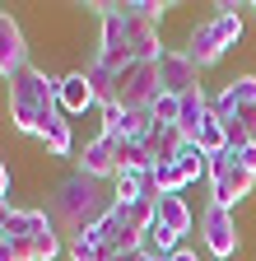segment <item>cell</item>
<instances>
[{
    "mask_svg": "<svg viewBox=\"0 0 256 261\" xmlns=\"http://www.w3.org/2000/svg\"><path fill=\"white\" fill-rule=\"evenodd\" d=\"M154 224H163L168 233H191V205L182 201V196H158V219Z\"/></svg>",
    "mask_w": 256,
    "mask_h": 261,
    "instance_id": "17",
    "label": "cell"
},
{
    "mask_svg": "<svg viewBox=\"0 0 256 261\" xmlns=\"http://www.w3.org/2000/svg\"><path fill=\"white\" fill-rule=\"evenodd\" d=\"M163 93V75H158V61H135L117 75V108L135 112V108H154V98Z\"/></svg>",
    "mask_w": 256,
    "mask_h": 261,
    "instance_id": "6",
    "label": "cell"
},
{
    "mask_svg": "<svg viewBox=\"0 0 256 261\" xmlns=\"http://www.w3.org/2000/svg\"><path fill=\"white\" fill-rule=\"evenodd\" d=\"M196 145H201V149H205L210 159H214V154H223V149H229V130H223V121H219L214 112H210V121H205V126L196 130Z\"/></svg>",
    "mask_w": 256,
    "mask_h": 261,
    "instance_id": "24",
    "label": "cell"
},
{
    "mask_svg": "<svg viewBox=\"0 0 256 261\" xmlns=\"http://www.w3.org/2000/svg\"><path fill=\"white\" fill-rule=\"evenodd\" d=\"M233 163H238V168H247V173H256V145H242V149H233Z\"/></svg>",
    "mask_w": 256,
    "mask_h": 261,
    "instance_id": "28",
    "label": "cell"
},
{
    "mask_svg": "<svg viewBox=\"0 0 256 261\" xmlns=\"http://www.w3.org/2000/svg\"><path fill=\"white\" fill-rule=\"evenodd\" d=\"M93 103H98V98H93V84H89L84 70L61 75V112H66V117H79V112H89Z\"/></svg>",
    "mask_w": 256,
    "mask_h": 261,
    "instance_id": "12",
    "label": "cell"
},
{
    "mask_svg": "<svg viewBox=\"0 0 256 261\" xmlns=\"http://www.w3.org/2000/svg\"><path fill=\"white\" fill-rule=\"evenodd\" d=\"M205 177H210V205H223V210H233L238 201H247L251 187H256V173L238 168V163H233V149L214 154Z\"/></svg>",
    "mask_w": 256,
    "mask_h": 261,
    "instance_id": "5",
    "label": "cell"
},
{
    "mask_svg": "<svg viewBox=\"0 0 256 261\" xmlns=\"http://www.w3.org/2000/svg\"><path fill=\"white\" fill-rule=\"evenodd\" d=\"M66 252H70V261H112V252L98 247L93 238H75V243H66Z\"/></svg>",
    "mask_w": 256,
    "mask_h": 261,
    "instance_id": "26",
    "label": "cell"
},
{
    "mask_svg": "<svg viewBox=\"0 0 256 261\" xmlns=\"http://www.w3.org/2000/svg\"><path fill=\"white\" fill-rule=\"evenodd\" d=\"M182 187H191V182L182 177L177 163H163V168H154V173H149V196H177Z\"/></svg>",
    "mask_w": 256,
    "mask_h": 261,
    "instance_id": "23",
    "label": "cell"
},
{
    "mask_svg": "<svg viewBox=\"0 0 256 261\" xmlns=\"http://www.w3.org/2000/svg\"><path fill=\"white\" fill-rule=\"evenodd\" d=\"M158 75H163V93H191V89H201V70H196V61H191L186 51H168L163 61H158Z\"/></svg>",
    "mask_w": 256,
    "mask_h": 261,
    "instance_id": "9",
    "label": "cell"
},
{
    "mask_svg": "<svg viewBox=\"0 0 256 261\" xmlns=\"http://www.w3.org/2000/svg\"><path fill=\"white\" fill-rule=\"evenodd\" d=\"M214 98L205 93V89H191V93H182V112H177V130H182V140H196V130L210 121V108Z\"/></svg>",
    "mask_w": 256,
    "mask_h": 261,
    "instance_id": "11",
    "label": "cell"
},
{
    "mask_svg": "<svg viewBox=\"0 0 256 261\" xmlns=\"http://www.w3.org/2000/svg\"><path fill=\"white\" fill-rule=\"evenodd\" d=\"M93 14H98L103 23V38H98V65H107L112 75H121L126 65H135V51H131V33H126V14L121 5H93Z\"/></svg>",
    "mask_w": 256,
    "mask_h": 261,
    "instance_id": "4",
    "label": "cell"
},
{
    "mask_svg": "<svg viewBox=\"0 0 256 261\" xmlns=\"http://www.w3.org/2000/svg\"><path fill=\"white\" fill-rule=\"evenodd\" d=\"M201 233H205V252L219 256V261H229L238 252V224H233V210H223V205H205L201 215Z\"/></svg>",
    "mask_w": 256,
    "mask_h": 261,
    "instance_id": "7",
    "label": "cell"
},
{
    "mask_svg": "<svg viewBox=\"0 0 256 261\" xmlns=\"http://www.w3.org/2000/svg\"><path fill=\"white\" fill-rule=\"evenodd\" d=\"M149 112H154V121H158V126H177V112H182V98H177V93H158Z\"/></svg>",
    "mask_w": 256,
    "mask_h": 261,
    "instance_id": "25",
    "label": "cell"
},
{
    "mask_svg": "<svg viewBox=\"0 0 256 261\" xmlns=\"http://www.w3.org/2000/svg\"><path fill=\"white\" fill-rule=\"evenodd\" d=\"M117 163H121V173H154L145 140H117Z\"/></svg>",
    "mask_w": 256,
    "mask_h": 261,
    "instance_id": "20",
    "label": "cell"
},
{
    "mask_svg": "<svg viewBox=\"0 0 256 261\" xmlns=\"http://www.w3.org/2000/svg\"><path fill=\"white\" fill-rule=\"evenodd\" d=\"M210 28H214V38H219V47L229 51L238 38H242V14H238V5H229V0H223L219 5V14L210 19Z\"/></svg>",
    "mask_w": 256,
    "mask_h": 261,
    "instance_id": "18",
    "label": "cell"
},
{
    "mask_svg": "<svg viewBox=\"0 0 256 261\" xmlns=\"http://www.w3.org/2000/svg\"><path fill=\"white\" fill-rule=\"evenodd\" d=\"M51 112H61V80L23 65V70L10 80V121H14V130L38 136L42 117H51Z\"/></svg>",
    "mask_w": 256,
    "mask_h": 261,
    "instance_id": "2",
    "label": "cell"
},
{
    "mask_svg": "<svg viewBox=\"0 0 256 261\" xmlns=\"http://www.w3.org/2000/svg\"><path fill=\"white\" fill-rule=\"evenodd\" d=\"M247 10H256V5H247Z\"/></svg>",
    "mask_w": 256,
    "mask_h": 261,
    "instance_id": "33",
    "label": "cell"
},
{
    "mask_svg": "<svg viewBox=\"0 0 256 261\" xmlns=\"http://www.w3.org/2000/svg\"><path fill=\"white\" fill-rule=\"evenodd\" d=\"M79 173L98 177V182H112V177L121 173V163H117V140H107V136L89 140L84 154H79Z\"/></svg>",
    "mask_w": 256,
    "mask_h": 261,
    "instance_id": "10",
    "label": "cell"
},
{
    "mask_svg": "<svg viewBox=\"0 0 256 261\" xmlns=\"http://www.w3.org/2000/svg\"><path fill=\"white\" fill-rule=\"evenodd\" d=\"M229 93L238 98V121H229V126H242L247 140H256V75H238L229 84Z\"/></svg>",
    "mask_w": 256,
    "mask_h": 261,
    "instance_id": "14",
    "label": "cell"
},
{
    "mask_svg": "<svg viewBox=\"0 0 256 261\" xmlns=\"http://www.w3.org/2000/svg\"><path fill=\"white\" fill-rule=\"evenodd\" d=\"M5 238L10 243H28L38 261H56L61 247H66V238L56 233V224H51L47 210H14L10 224H5Z\"/></svg>",
    "mask_w": 256,
    "mask_h": 261,
    "instance_id": "3",
    "label": "cell"
},
{
    "mask_svg": "<svg viewBox=\"0 0 256 261\" xmlns=\"http://www.w3.org/2000/svg\"><path fill=\"white\" fill-rule=\"evenodd\" d=\"M112 196H117V205H135L140 196H149V173H117Z\"/></svg>",
    "mask_w": 256,
    "mask_h": 261,
    "instance_id": "21",
    "label": "cell"
},
{
    "mask_svg": "<svg viewBox=\"0 0 256 261\" xmlns=\"http://www.w3.org/2000/svg\"><path fill=\"white\" fill-rule=\"evenodd\" d=\"M182 51L196 61V70H210V65H219V61H223V47H219V38H214V28H210V23L191 28V38H186V47H182Z\"/></svg>",
    "mask_w": 256,
    "mask_h": 261,
    "instance_id": "13",
    "label": "cell"
},
{
    "mask_svg": "<svg viewBox=\"0 0 256 261\" xmlns=\"http://www.w3.org/2000/svg\"><path fill=\"white\" fill-rule=\"evenodd\" d=\"M10 215H14V205H10V201H0V233H5V224H10Z\"/></svg>",
    "mask_w": 256,
    "mask_h": 261,
    "instance_id": "31",
    "label": "cell"
},
{
    "mask_svg": "<svg viewBox=\"0 0 256 261\" xmlns=\"http://www.w3.org/2000/svg\"><path fill=\"white\" fill-rule=\"evenodd\" d=\"M84 75H89V84H93V98H98V108H117V75L107 70V65L93 61Z\"/></svg>",
    "mask_w": 256,
    "mask_h": 261,
    "instance_id": "22",
    "label": "cell"
},
{
    "mask_svg": "<svg viewBox=\"0 0 256 261\" xmlns=\"http://www.w3.org/2000/svg\"><path fill=\"white\" fill-rule=\"evenodd\" d=\"M0 261H19V256L10 252V243H5V233H0Z\"/></svg>",
    "mask_w": 256,
    "mask_h": 261,
    "instance_id": "32",
    "label": "cell"
},
{
    "mask_svg": "<svg viewBox=\"0 0 256 261\" xmlns=\"http://www.w3.org/2000/svg\"><path fill=\"white\" fill-rule=\"evenodd\" d=\"M173 163L182 168V177H186V182H196V177H205V173H210V154H205L196 140H182V149H177V159H173Z\"/></svg>",
    "mask_w": 256,
    "mask_h": 261,
    "instance_id": "19",
    "label": "cell"
},
{
    "mask_svg": "<svg viewBox=\"0 0 256 261\" xmlns=\"http://www.w3.org/2000/svg\"><path fill=\"white\" fill-rule=\"evenodd\" d=\"M158 261H201L191 247H177V252H168V256H158Z\"/></svg>",
    "mask_w": 256,
    "mask_h": 261,
    "instance_id": "30",
    "label": "cell"
},
{
    "mask_svg": "<svg viewBox=\"0 0 256 261\" xmlns=\"http://www.w3.org/2000/svg\"><path fill=\"white\" fill-rule=\"evenodd\" d=\"M0 201H10V163L0 159Z\"/></svg>",
    "mask_w": 256,
    "mask_h": 261,
    "instance_id": "29",
    "label": "cell"
},
{
    "mask_svg": "<svg viewBox=\"0 0 256 261\" xmlns=\"http://www.w3.org/2000/svg\"><path fill=\"white\" fill-rule=\"evenodd\" d=\"M23 65H28V42H23V28H19V19H14V14H5V10H0V75H5V80H14Z\"/></svg>",
    "mask_w": 256,
    "mask_h": 261,
    "instance_id": "8",
    "label": "cell"
},
{
    "mask_svg": "<svg viewBox=\"0 0 256 261\" xmlns=\"http://www.w3.org/2000/svg\"><path fill=\"white\" fill-rule=\"evenodd\" d=\"M112 205H117V196L107 191V182H98V177H89V173L75 168L66 182L51 191L47 215H51V224H56V233L66 238V243H75V238H84Z\"/></svg>",
    "mask_w": 256,
    "mask_h": 261,
    "instance_id": "1",
    "label": "cell"
},
{
    "mask_svg": "<svg viewBox=\"0 0 256 261\" xmlns=\"http://www.w3.org/2000/svg\"><path fill=\"white\" fill-rule=\"evenodd\" d=\"M126 14H135V19H158V23H163L168 5H163V0H126Z\"/></svg>",
    "mask_w": 256,
    "mask_h": 261,
    "instance_id": "27",
    "label": "cell"
},
{
    "mask_svg": "<svg viewBox=\"0 0 256 261\" xmlns=\"http://www.w3.org/2000/svg\"><path fill=\"white\" fill-rule=\"evenodd\" d=\"M38 140L56 154V159H66L70 149H75V130H70V121H66V112H51V117H42V130H38Z\"/></svg>",
    "mask_w": 256,
    "mask_h": 261,
    "instance_id": "15",
    "label": "cell"
},
{
    "mask_svg": "<svg viewBox=\"0 0 256 261\" xmlns=\"http://www.w3.org/2000/svg\"><path fill=\"white\" fill-rule=\"evenodd\" d=\"M145 149L154 159V168H163V163H173L177 149H182V130L177 126H154L149 136H145Z\"/></svg>",
    "mask_w": 256,
    "mask_h": 261,
    "instance_id": "16",
    "label": "cell"
}]
</instances>
